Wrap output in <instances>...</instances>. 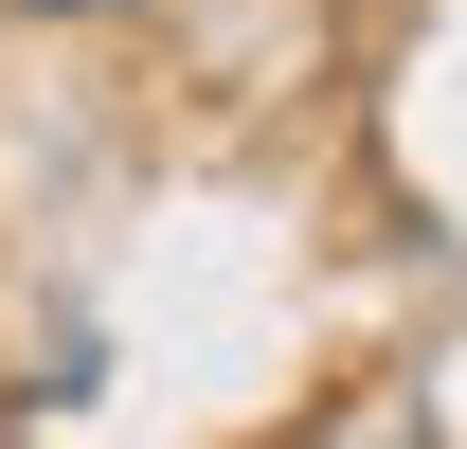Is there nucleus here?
I'll use <instances>...</instances> for the list:
<instances>
[]
</instances>
